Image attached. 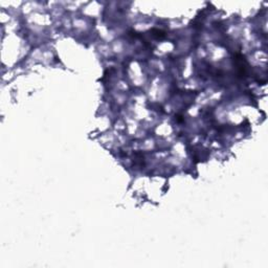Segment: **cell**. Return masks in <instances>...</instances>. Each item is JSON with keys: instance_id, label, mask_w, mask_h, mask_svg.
Instances as JSON below:
<instances>
[{"instance_id": "1", "label": "cell", "mask_w": 268, "mask_h": 268, "mask_svg": "<svg viewBox=\"0 0 268 268\" xmlns=\"http://www.w3.org/2000/svg\"><path fill=\"white\" fill-rule=\"evenodd\" d=\"M152 37L155 39H163L165 37V33L161 29H152Z\"/></svg>"}]
</instances>
